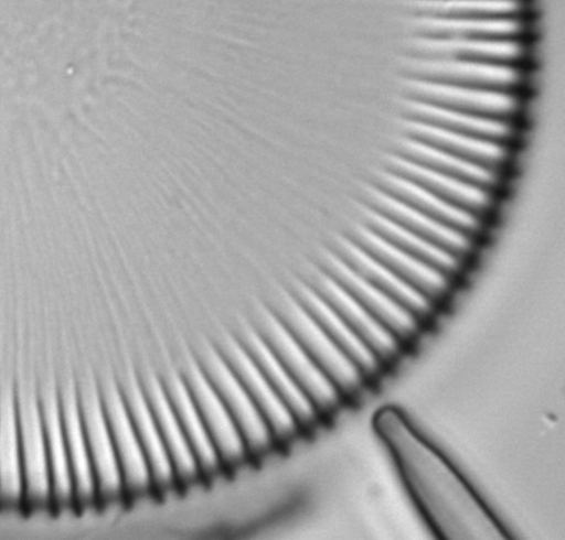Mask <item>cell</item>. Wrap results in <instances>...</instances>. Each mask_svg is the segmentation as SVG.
<instances>
[{"label": "cell", "mask_w": 565, "mask_h": 540, "mask_svg": "<svg viewBox=\"0 0 565 540\" xmlns=\"http://www.w3.org/2000/svg\"><path fill=\"white\" fill-rule=\"evenodd\" d=\"M382 441L416 507L437 538L508 539L509 534L461 474L412 425L397 407L373 417Z\"/></svg>", "instance_id": "obj_1"}, {"label": "cell", "mask_w": 565, "mask_h": 540, "mask_svg": "<svg viewBox=\"0 0 565 540\" xmlns=\"http://www.w3.org/2000/svg\"><path fill=\"white\" fill-rule=\"evenodd\" d=\"M15 386L25 483L24 509H54L40 389L26 382Z\"/></svg>", "instance_id": "obj_2"}, {"label": "cell", "mask_w": 565, "mask_h": 540, "mask_svg": "<svg viewBox=\"0 0 565 540\" xmlns=\"http://www.w3.org/2000/svg\"><path fill=\"white\" fill-rule=\"evenodd\" d=\"M196 359L237 423L250 457L269 453L277 445L274 434L218 348L204 346Z\"/></svg>", "instance_id": "obj_3"}, {"label": "cell", "mask_w": 565, "mask_h": 540, "mask_svg": "<svg viewBox=\"0 0 565 540\" xmlns=\"http://www.w3.org/2000/svg\"><path fill=\"white\" fill-rule=\"evenodd\" d=\"M77 388L99 504L114 503L125 497L126 492L100 387L95 380L86 377L77 381Z\"/></svg>", "instance_id": "obj_4"}, {"label": "cell", "mask_w": 565, "mask_h": 540, "mask_svg": "<svg viewBox=\"0 0 565 540\" xmlns=\"http://www.w3.org/2000/svg\"><path fill=\"white\" fill-rule=\"evenodd\" d=\"M257 331L309 397L320 415L323 418L333 414L345 399L279 317L271 313L266 314Z\"/></svg>", "instance_id": "obj_5"}, {"label": "cell", "mask_w": 565, "mask_h": 540, "mask_svg": "<svg viewBox=\"0 0 565 540\" xmlns=\"http://www.w3.org/2000/svg\"><path fill=\"white\" fill-rule=\"evenodd\" d=\"M405 79L520 95L525 85L523 67L407 57Z\"/></svg>", "instance_id": "obj_6"}, {"label": "cell", "mask_w": 565, "mask_h": 540, "mask_svg": "<svg viewBox=\"0 0 565 540\" xmlns=\"http://www.w3.org/2000/svg\"><path fill=\"white\" fill-rule=\"evenodd\" d=\"M279 320L329 377L344 399L356 397L367 386L369 382L361 370L298 301H292Z\"/></svg>", "instance_id": "obj_7"}, {"label": "cell", "mask_w": 565, "mask_h": 540, "mask_svg": "<svg viewBox=\"0 0 565 540\" xmlns=\"http://www.w3.org/2000/svg\"><path fill=\"white\" fill-rule=\"evenodd\" d=\"M99 387L124 477L126 496L139 497L149 494L154 490L150 465L121 385L114 379H107Z\"/></svg>", "instance_id": "obj_8"}, {"label": "cell", "mask_w": 565, "mask_h": 540, "mask_svg": "<svg viewBox=\"0 0 565 540\" xmlns=\"http://www.w3.org/2000/svg\"><path fill=\"white\" fill-rule=\"evenodd\" d=\"M182 375L194 398L224 468H235L250 458L243 434L196 357H189Z\"/></svg>", "instance_id": "obj_9"}, {"label": "cell", "mask_w": 565, "mask_h": 540, "mask_svg": "<svg viewBox=\"0 0 565 540\" xmlns=\"http://www.w3.org/2000/svg\"><path fill=\"white\" fill-rule=\"evenodd\" d=\"M404 99L470 116L514 122L522 111L520 95L406 79Z\"/></svg>", "instance_id": "obj_10"}, {"label": "cell", "mask_w": 565, "mask_h": 540, "mask_svg": "<svg viewBox=\"0 0 565 540\" xmlns=\"http://www.w3.org/2000/svg\"><path fill=\"white\" fill-rule=\"evenodd\" d=\"M217 348L266 419L276 443H288L301 433L292 412L238 338H225Z\"/></svg>", "instance_id": "obj_11"}, {"label": "cell", "mask_w": 565, "mask_h": 540, "mask_svg": "<svg viewBox=\"0 0 565 540\" xmlns=\"http://www.w3.org/2000/svg\"><path fill=\"white\" fill-rule=\"evenodd\" d=\"M327 274L385 326L405 347L422 331L423 323L411 312L353 271L337 255L327 258Z\"/></svg>", "instance_id": "obj_12"}, {"label": "cell", "mask_w": 565, "mask_h": 540, "mask_svg": "<svg viewBox=\"0 0 565 540\" xmlns=\"http://www.w3.org/2000/svg\"><path fill=\"white\" fill-rule=\"evenodd\" d=\"M25 507V483L18 417L17 386L0 380V509Z\"/></svg>", "instance_id": "obj_13"}, {"label": "cell", "mask_w": 565, "mask_h": 540, "mask_svg": "<svg viewBox=\"0 0 565 540\" xmlns=\"http://www.w3.org/2000/svg\"><path fill=\"white\" fill-rule=\"evenodd\" d=\"M371 348L387 368L405 346L328 274L317 278L312 289Z\"/></svg>", "instance_id": "obj_14"}, {"label": "cell", "mask_w": 565, "mask_h": 540, "mask_svg": "<svg viewBox=\"0 0 565 540\" xmlns=\"http://www.w3.org/2000/svg\"><path fill=\"white\" fill-rule=\"evenodd\" d=\"M61 412L73 473L76 508L99 504L94 465L85 432L77 380L58 386Z\"/></svg>", "instance_id": "obj_15"}, {"label": "cell", "mask_w": 565, "mask_h": 540, "mask_svg": "<svg viewBox=\"0 0 565 540\" xmlns=\"http://www.w3.org/2000/svg\"><path fill=\"white\" fill-rule=\"evenodd\" d=\"M349 238L435 304L447 295L450 278L397 249L363 224L356 225Z\"/></svg>", "instance_id": "obj_16"}, {"label": "cell", "mask_w": 565, "mask_h": 540, "mask_svg": "<svg viewBox=\"0 0 565 540\" xmlns=\"http://www.w3.org/2000/svg\"><path fill=\"white\" fill-rule=\"evenodd\" d=\"M407 57L459 61L522 67L527 48L524 40H428L414 37Z\"/></svg>", "instance_id": "obj_17"}, {"label": "cell", "mask_w": 565, "mask_h": 540, "mask_svg": "<svg viewBox=\"0 0 565 540\" xmlns=\"http://www.w3.org/2000/svg\"><path fill=\"white\" fill-rule=\"evenodd\" d=\"M145 392L153 411L166 447L171 457L178 485L189 486L202 473L193 449L183 431L161 377L146 374L141 379Z\"/></svg>", "instance_id": "obj_18"}, {"label": "cell", "mask_w": 565, "mask_h": 540, "mask_svg": "<svg viewBox=\"0 0 565 540\" xmlns=\"http://www.w3.org/2000/svg\"><path fill=\"white\" fill-rule=\"evenodd\" d=\"M364 202L367 208L460 259L473 248L471 237L420 214L373 185L366 188Z\"/></svg>", "instance_id": "obj_19"}, {"label": "cell", "mask_w": 565, "mask_h": 540, "mask_svg": "<svg viewBox=\"0 0 565 540\" xmlns=\"http://www.w3.org/2000/svg\"><path fill=\"white\" fill-rule=\"evenodd\" d=\"M121 389L150 465L153 488L166 493L178 486V479L142 382L130 376Z\"/></svg>", "instance_id": "obj_20"}, {"label": "cell", "mask_w": 565, "mask_h": 540, "mask_svg": "<svg viewBox=\"0 0 565 540\" xmlns=\"http://www.w3.org/2000/svg\"><path fill=\"white\" fill-rule=\"evenodd\" d=\"M238 341L292 412L302 432L312 430L322 417L258 331L247 328Z\"/></svg>", "instance_id": "obj_21"}, {"label": "cell", "mask_w": 565, "mask_h": 540, "mask_svg": "<svg viewBox=\"0 0 565 540\" xmlns=\"http://www.w3.org/2000/svg\"><path fill=\"white\" fill-rule=\"evenodd\" d=\"M384 170L479 218L487 215L494 204L492 192L430 171L395 154L385 159Z\"/></svg>", "instance_id": "obj_22"}, {"label": "cell", "mask_w": 565, "mask_h": 540, "mask_svg": "<svg viewBox=\"0 0 565 540\" xmlns=\"http://www.w3.org/2000/svg\"><path fill=\"white\" fill-rule=\"evenodd\" d=\"M337 256L372 285L397 302L422 323L435 312V303L395 276L349 237L337 245Z\"/></svg>", "instance_id": "obj_23"}, {"label": "cell", "mask_w": 565, "mask_h": 540, "mask_svg": "<svg viewBox=\"0 0 565 540\" xmlns=\"http://www.w3.org/2000/svg\"><path fill=\"white\" fill-rule=\"evenodd\" d=\"M53 489L54 509L76 507L73 473L65 439L58 386L40 389Z\"/></svg>", "instance_id": "obj_24"}, {"label": "cell", "mask_w": 565, "mask_h": 540, "mask_svg": "<svg viewBox=\"0 0 565 540\" xmlns=\"http://www.w3.org/2000/svg\"><path fill=\"white\" fill-rule=\"evenodd\" d=\"M373 186L420 214L471 238L482 229L481 218L446 203L384 169L374 175Z\"/></svg>", "instance_id": "obj_25"}, {"label": "cell", "mask_w": 565, "mask_h": 540, "mask_svg": "<svg viewBox=\"0 0 565 540\" xmlns=\"http://www.w3.org/2000/svg\"><path fill=\"white\" fill-rule=\"evenodd\" d=\"M402 131L404 138L488 170L500 172L511 159L508 145L456 134L427 125L404 120Z\"/></svg>", "instance_id": "obj_26"}, {"label": "cell", "mask_w": 565, "mask_h": 540, "mask_svg": "<svg viewBox=\"0 0 565 540\" xmlns=\"http://www.w3.org/2000/svg\"><path fill=\"white\" fill-rule=\"evenodd\" d=\"M401 110L404 120L502 145L509 147L518 136L514 122L470 116L406 99Z\"/></svg>", "instance_id": "obj_27"}, {"label": "cell", "mask_w": 565, "mask_h": 540, "mask_svg": "<svg viewBox=\"0 0 565 540\" xmlns=\"http://www.w3.org/2000/svg\"><path fill=\"white\" fill-rule=\"evenodd\" d=\"M297 301L334 344L354 363L367 382L377 379L386 369L371 348L312 288L300 289Z\"/></svg>", "instance_id": "obj_28"}, {"label": "cell", "mask_w": 565, "mask_h": 540, "mask_svg": "<svg viewBox=\"0 0 565 540\" xmlns=\"http://www.w3.org/2000/svg\"><path fill=\"white\" fill-rule=\"evenodd\" d=\"M162 380L196 456L202 478L214 477L224 466L183 375L170 371Z\"/></svg>", "instance_id": "obj_29"}, {"label": "cell", "mask_w": 565, "mask_h": 540, "mask_svg": "<svg viewBox=\"0 0 565 540\" xmlns=\"http://www.w3.org/2000/svg\"><path fill=\"white\" fill-rule=\"evenodd\" d=\"M414 37L428 40H524L523 19L414 18Z\"/></svg>", "instance_id": "obj_30"}, {"label": "cell", "mask_w": 565, "mask_h": 540, "mask_svg": "<svg viewBox=\"0 0 565 540\" xmlns=\"http://www.w3.org/2000/svg\"><path fill=\"white\" fill-rule=\"evenodd\" d=\"M393 154L430 171L489 192L497 190L501 183L500 172L466 162L404 137L394 144Z\"/></svg>", "instance_id": "obj_31"}, {"label": "cell", "mask_w": 565, "mask_h": 540, "mask_svg": "<svg viewBox=\"0 0 565 540\" xmlns=\"http://www.w3.org/2000/svg\"><path fill=\"white\" fill-rule=\"evenodd\" d=\"M361 224L397 249L448 278L454 277L461 267L460 258L406 230L366 206L362 212Z\"/></svg>", "instance_id": "obj_32"}, {"label": "cell", "mask_w": 565, "mask_h": 540, "mask_svg": "<svg viewBox=\"0 0 565 540\" xmlns=\"http://www.w3.org/2000/svg\"><path fill=\"white\" fill-rule=\"evenodd\" d=\"M414 18L524 19V0H412Z\"/></svg>", "instance_id": "obj_33"}]
</instances>
